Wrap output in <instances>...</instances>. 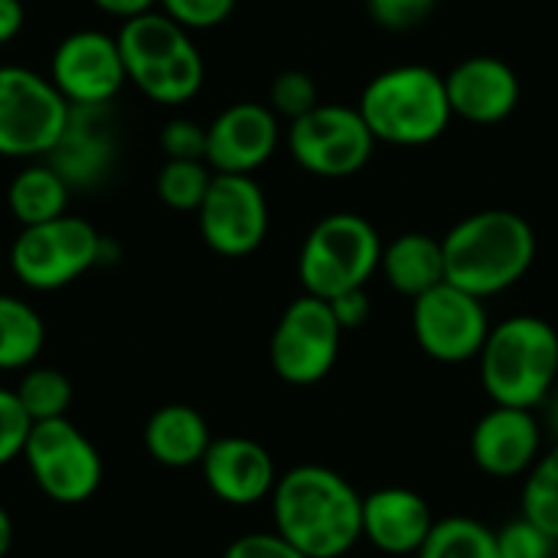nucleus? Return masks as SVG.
Instances as JSON below:
<instances>
[{
  "label": "nucleus",
  "mask_w": 558,
  "mask_h": 558,
  "mask_svg": "<svg viewBox=\"0 0 558 558\" xmlns=\"http://www.w3.org/2000/svg\"><path fill=\"white\" fill-rule=\"evenodd\" d=\"M10 546H13V520H10L7 507L0 504V558L10 553Z\"/></svg>",
  "instance_id": "39"
},
{
  "label": "nucleus",
  "mask_w": 558,
  "mask_h": 558,
  "mask_svg": "<svg viewBox=\"0 0 558 558\" xmlns=\"http://www.w3.org/2000/svg\"><path fill=\"white\" fill-rule=\"evenodd\" d=\"M441 245L448 284L481 301L510 291L536 262V232L510 209H481L464 216Z\"/></svg>",
  "instance_id": "2"
},
{
  "label": "nucleus",
  "mask_w": 558,
  "mask_h": 558,
  "mask_svg": "<svg viewBox=\"0 0 558 558\" xmlns=\"http://www.w3.org/2000/svg\"><path fill=\"white\" fill-rule=\"evenodd\" d=\"M445 85L454 118L468 124H500L520 105V75L497 56L461 59L445 72Z\"/></svg>",
  "instance_id": "18"
},
{
  "label": "nucleus",
  "mask_w": 558,
  "mask_h": 558,
  "mask_svg": "<svg viewBox=\"0 0 558 558\" xmlns=\"http://www.w3.org/2000/svg\"><path fill=\"white\" fill-rule=\"evenodd\" d=\"M203 242L222 258L252 255L268 235V199L255 177L216 173L196 213Z\"/></svg>",
  "instance_id": "14"
},
{
  "label": "nucleus",
  "mask_w": 558,
  "mask_h": 558,
  "mask_svg": "<svg viewBox=\"0 0 558 558\" xmlns=\"http://www.w3.org/2000/svg\"><path fill=\"white\" fill-rule=\"evenodd\" d=\"M203 481L213 490V497H219L229 507H252L271 497L275 484H278V468L275 458L268 454L265 445L252 441V438H213L203 464Z\"/></svg>",
  "instance_id": "17"
},
{
  "label": "nucleus",
  "mask_w": 558,
  "mask_h": 558,
  "mask_svg": "<svg viewBox=\"0 0 558 558\" xmlns=\"http://www.w3.org/2000/svg\"><path fill=\"white\" fill-rule=\"evenodd\" d=\"M108 239L78 216H59L20 229L10 245V271L29 291H59L105 262Z\"/></svg>",
  "instance_id": "7"
},
{
  "label": "nucleus",
  "mask_w": 558,
  "mask_h": 558,
  "mask_svg": "<svg viewBox=\"0 0 558 558\" xmlns=\"http://www.w3.org/2000/svg\"><path fill=\"white\" fill-rule=\"evenodd\" d=\"M213 177L206 160H167L157 173V196L173 213H199Z\"/></svg>",
  "instance_id": "27"
},
{
  "label": "nucleus",
  "mask_w": 558,
  "mask_h": 558,
  "mask_svg": "<svg viewBox=\"0 0 558 558\" xmlns=\"http://www.w3.org/2000/svg\"><path fill=\"white\" fill-rule=\"evenodd\" d=\"M157 10H163L170 20H177L183 29H213L226 23L235 10V0H160Z\"/></svg>",
  "instance_id": "32"
},
{
  "label": "nucleus",
  "mask_w": 558,
  "mask_h": 558,
  "mask_svg": "<svg viewBox=\"0 0 558 558\" xmlns=\"http://www.w3.org/2000/svg\"><path fill=\"white\" fill-rule=\"evenodd\" d=\"M160 150L167 160H206V124L170 118L160 131Z\"/></svg>",
  "instance_id": "33"
},
{
  "label": "nucleus",
  "mask_w": 558,
  "mask_h": 558,
  "mask_svg": "<svg viewBox=\"0 0 558 558\" xmlns=\"http://www.w3.org/2000/svg\"><path fill=\"white\" fill-rule=\"evenodd\" d=\"M49 82L69 108H108L128 82L118 39L101 29L69 33L49 59Z\"/></svg>",
  "instance_id": "13"
},
{
  "label": "nucleus",
  "mask_w": 558,
  "mask_h": 558,
  "mask_svg": "<svg viewBox=\"0 0 558 558\" xmlns=\"http://www.w3.org/2000/svg\"><path fill=\"white\" fill-rule=\"evenodd\" d=\"M497 546H500V558H549L556 549V539L546 536L526 517H520L504 530H497Z\"/></svg>",
  "instance_id": "31"
},
{
  "label": "nucleus",
  "mask_w": 558,
  "mask_h": 558,
  "mask_svg": "<svg viewBox=\"0 0 558 558\" xmlns=\"http://www.w3.org/2000/svg\"><path fill=\"white\" fill-rule=\"evenodd\" d=\"M543 432L533 409L494 405L471 432V458L490 477L530 474L539 461Z\"/></svg>",
  "instance_id": "19"
},
{
  "label": "nucleus",
  "mask_w": 558,
  "mask_h": 558,
  "mask_svg": "<svg viewBox=\"0 0 558 558\" xmlns=\"http://www.w3.org/2000/svg\"><path fill=\"white\" fill-rule=\"evenodd\" d=\"M23 412L29 422H52V418H69L72 405V383L65 373L52 366H29L20 373V383L13 386Z\"/></svg>",
  "instance_id": "26"
},
{
  "label": "nucleus",
  "mask_w": 558,
  "mask_h": 558,
  "mask_svg": "<svg viewBox=\"0 0 558 558\" xmlns=\"http://www.w3.org/2000/svg\"><path fill=\"white\" fill-rule=\"evenodd\" d=\"M213 445L209 422L183 402L160 405L144 425V451L163 468H196Z\"/></svg>",
  "instance_id": "21"
},
{
  "label": "nucleus",
  "mask_w": 558,
  "mask_h": 558,
  "mask_svg": "<svg viewBox=\"0 0 558 558\" xmlns=\"http://www.w3.org/2000/svg\"><path fill=\"white\" fill-rule=\"evenodd\" d=\"M69 121V101L49 75L26 65H0V157H46Z\"/></svg>",
  "instance_id": "8"
},
{
  "label": "nucleus",
  "mask_w": 558,
  "mask_h": 558,
  "mask_svg": "<svg viewBox=\"0 0 558 558\" xmlns=\"http://www.w3.org/2000/svg\"><path fill=\"white\" fill-rule=\"evenodd\" d=\"M343 327L330 301L304 294L291 301L271 333V369L291 386H314L330 376L340 353Z\"/></svg>",
  "instance_id": "11"
},
{
  "label": "nucleus",
  "mask_w": 558,
  "mask_h": 558,
  "mask_svg": "<svg viewBox=\"0 0 558 558\" xmlns=\"http://www.w3.org/2000/svg\"><path fill=\"white\" fill-rule=\"evenodd\" d=\"M128 82H134L150 101L177 108L199 95L206 78L203 52L196 49L190 29L170 20L163 10L124 20L114 33Z\"/></svg>",
  "instance_id": "5"
},
{
  "label": "nucleus",
  "mask_w": 558,
  "mask_h": 558,
  "mask_svg": "<svg viewBox=\"0 0 558 558\" xmlns=\"http://www.w3.org/2000/svg\"><path fill=\"white\" fill-rule=\"evenodd\" d=\"M330 307H333V314H337V320H340V327H343V330H356V327H363V324L369 320V311H373V307H369V298H366V288L333 298V301H330Z\"/></svg>",
  "instance_id": "36"
},
{
  "label": "nucleus",
  "mask_w": 558,
  "mask_h": 558,
  "mask_svg": "<svg viewBox=\"0 0 558 558\" xmlns=\"http://www.w3.org/2000/svg\"><path fill=\"white\" fill-rule=\"evenodd\" d=\"M26 23V10H23V0H0V46L16 39L20 29Z\"/></svg>",
  "instance_id": "38"
},
{
  "label": "nucleus",
  "mask_w": 558,
  "mask_h": 558,
  "mask_svg": "<svg viewBox=\"0 0 558 558\" xmlns=\"http://www.w3.org/2000/svg\"><path fill=\"white\" fill-rule=\"evenodd\" d=\"M284 141L294 163L324 180L360 173L376 150V137L366 128L360 108L340 101H320L314 111L291 121Z\"/></svg>",
  "instance_id": "10"
},
{
  "label": "nucleus",
  "mask_w": 558,
  "mask_h": 558,
  "mask_svg": "<svg viewBox=\"0 0 558 558\" xmlns=\"http://www.w3.org/2000/svg\"><path fill=\"white\" fill-rule=\"evenodd\" d=\"M222 558H307L301 549H294L281 533H245L235 543H229V549Z\"/></svg>",
  "instance_id": "35"
},
{
  "label": "nucleus",
  "mask_w": 558,
  "mask_h": 558,
  "mask_svg": "<svg viewBox=\"0 0 558 558\" xmlns=\"http://www.w3.org/2000/svg\"><path fill=\"white\" fill-rule=\"evenodd\" d=\"M101 13H108V16H118L121 23L124 20H134V16H141V13H150V10H157V3L160 0H92Z\"/></svg>",
  "instance_id": "37"
},
{
  "label": "nucleus",
  "mask_w": 558,
  "mask_h": 558,
  "mask_svg": "<svg viewBox=\"0 0 558 558\" xmlns=\"http://www.w3.org/2000/svg\"><path fill=\"white\" fill-rule=\"evenodd\" d=\"M29 428H33V422H29V415L23 412L16 392L0 386V468H7V464H13L16 458H23Z\"/></svg>",
  "instance_id": "30"
},
{
  "label": "nucleus",
  "mask_w": 558,
  "mask_h": 558,
  "mask_svg": "<svg viewBox=\"0 0 558 558\" xmlns=\"http://www.w3.org/2000/svg\"><path fill=\"white\" fill-rule=\"evenodd\" d=\"M418 558H500L497 530L471 520V517H448L435 520Z\"/></svg>",
  "instance_id": "25"
},
{
  "label": "nucleus",
  "mask_w": 558,
  "mask_h": 558,
  "mask_svg": "<svg viewBox=\"0 0 558 558\" xmlns=\"http://www.w3.org/2000/svg\"><path fill=\"white\" fill-rule=\"evenodd\" d=\"M23 464L39 494L65 507L92 500L105 474L98 448L69 418L36 422L23 448Z\"/></svg>",
  "instance_id": "9"
},
{
  "label": "nucleus",
  "mask_w": 558,
  "mask_h": 558,
  "mask_svg": "<svg viewBox=\"0 0 558 558\" xmlns=\"http://www.w3.org/2000/svg\"><path fill=\"white\" fill-rule=\"evenodd\" d=\"M317 105H320L317 82L304 69H284L275 75V82L268 88V108L278 118H288V124H291V121L304 118L307 111H314Z\"/></svg>",
  "instance_id": "29"
},
{
  "label": "nucleus",
  "mask_w": 558,
  "mask_h": 558,
  "mask_svg": "<svg viewBox=\"0 0 558 558\" xmlns=\"http://www.w3.org/2000/svg\"><path fill=\"white\" fill-rule=\"evenodd\" d=\"M356 108L376 144L383 141L392 147H425L454 121L445 75L418 62L392 65L373 75Z\"/></svg>",
  "instance_id": "3"
},
{
  "label": "nucleus",
  "mask_w": 558,
  "mask_h": 558,
  "mask_svg": "<svg viewBox=\"0 0 558 558\" xmlns=\"http://www.w3.org/2000/svg\"><path fill=\"white\" fill-rule=\"evenodd\" d=\"M271 517L275 533L307 558H340L363 539V497L320 464H301L278 477Z\"/></svg>",
  "instance_id": "1"
},
{
  "label": "nucleus",
  "mask_w": 558,
  "mask_h": 558,
  "mask_svg": "<svg viewBox=\"0 0 558 558\" xmlns=\"http://www.w3.org/2000/svg\"><path fill=\"white\" fill-rule=\"evenodd\" d=\"M523 517L558 543V441L539 454L523 484Z\"/></svg>",
  "instance_id": "28"
},
{
  "label": "nucleus",
  "mask_w": 558,
  "mask_h": 558,
  "mask_svg": "<svg viewBox=\"0 0 558 558\" xmlns=\"http://www.w3.org/2000/svg\"><path fill=\"white\" fill-rule=\"evenodd\" d=\"M281 144L278 114L262 101H235L206 124V163L213 173L252 177Z\"/></svg>",
  "instance_id": "15"
},
{
  "label": "nucleus",
  "mask_w": 558,
  "mask_h": 558,
  "mask_svg": "<svg viewBox=\"0 0 558 558\" xmlns=\"http://www.w3.org/2000/svg\"><path fill=\"white\" fill-rule=\"evenodd\" d=\"M412 330L432 360L468 363L481 356L490 333V317L481 298L445 281L412 301Z\"/></svg>",
  "instance_id": "12"
},
{
  "label": "nucleus",
  "mask_w": 558,
  "mask_h": 558,
  "mask_svg": "<svg viewBox=\"0 0 558 558\" xmlns=\"http://www.w3.org/2000/svg\"><path fill=\"white\" fill-rule=\"evenodd\" d=\"M69 196V183L46 160H29L23 170L13 173L7 186V209L20 222V229H29L65 216Z\"/></svg>",
  "instance_id": "23"
},
{
  "label": "nucleus",
  "mask_w": 558,
  "mask_h": 558,
  "mask_svg": "<svg viewBox=\"0 0 558 558\" xmlns=\"http://www.w3.org/2000/svg\"><path fill=\"white\" fill-rule=\"evenodd\" d=\"M546 418H549V428H553V435H556L558 441V386L553 389V396L546 399Z\"/></svg>",
  "instance_id": "40"
},
{
  "label": "nucleus",
  "mask_w": 558,
  "mask_h": 558,
  "mask_svg": "<svg viewBox=\"0 0 558 558\" xmlns=\"http://www.w3.org/2000/svg\"><path fill=\"white\" fill-rule=\"evenodd\" d=\"M46 163L69 190H95L114 167V128L108 108H69V121L46 154Z\"/></svg>",
  "instance_id": "16"
},
{
  "label": "nucleus",
  "mask_w": 558,
  "mask_h": 558,
  "mask_svg": "<svg viewBox=\"0 0 558 558\" xmlns=\"http://www.w3.org/2000/svg\"><path fill=\"white\" fill-rule=\"evenodd\" d=\"M481 383L494 405L536 409L558 386V330L533 314L490 327L481 350Z\"/></svg>",
  "instance_id": "4"
},
{
  "label": "nucleus",
  "mask_w": 558,
  "mask_h": 558,
  "mask_svg": "<svg viewBox=\"0 0 558 558\" xmlns=\"http://www.w3.org/2000/svg\"><path fill=\"white\" fill-rule=\"evenodd\" d=\"M379 262L383 239L376 226L356 213H333L307 232L298 255V278L304 294L333 301L366 288V281L379 271Z\"/></svg>",
  "instance_id": "6"
},
{
  "label": "nucleus",
  "mask_w": 558,
  "mask_h": 558,
  "mask_svg": "<svg viewBox=\"0 0 558 558\" xmlns=\"http://www.w3.org/2000/svg\"><path fill=\"white\" fill-rule=\"evenodd\" d=\"M379 271L386 275L389 288L405 298H422L425 291L448 281L445 275V245L425 232H402L389 245H383Z\"/></svg>",
  "instance_id": "22"
},
{
  "label": "nucleus",
  "mask_w": 558,
  "mask_h": 558,
  "mask_svg": "<svg viewBox=\"0 0 558 558\" xmlns=\"http://www.w3.org/2000/svg\"><path fill=\"white\" fill-rule=\"evenodd\" d=\"M435 513L428 500L409 487H383L363 497V539L389 556H418Z\"/></svg>",
  "instance_id": "20"
},
{
  "label": "nucleus",
  "mask_w": 558,
  "mask_h": 558,
  "mask_svg": "<svg viewBox=\"0 0 558 558\" xmlns=\"http://www.w3.org/2000/svg\"><path fill=\"white\" fill-rule=\"evenodd\" d=\"M435 3L438 0H366V10L383 29L402 33V29H415L418 23H425Z\"/></svg>",
  "instance_id": "34"
},
{
  "label": "nucleus",
  "mask_w": 558,
  "mask_h": 558,
  "mask_svg": "<svg viewBox=\"0 0 558 558\" xmlns=\"http://www.w3.org/2000/svg\"><path fill=\"white\" fill-rule=\"evenodd\" d=\"M46 347V324L33 304L0 294V373L29 369Z\"/></svg>",
  "instance_id": "24"
}]
</instances>
